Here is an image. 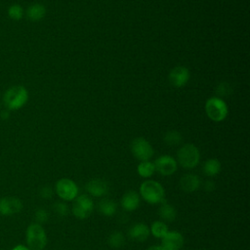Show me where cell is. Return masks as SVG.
Here are the masks:
<instances>
[{"label": "cell", "instance_id": "obj_22", "mask_svg": "<svg viewBox=\"0 0 250 250\" xmlns=\"http://www.w3.org/2000/svg\"><path fill=\"white\" fill-rule=\"evenodd\" d=\"M149 231L152 233V235L154 237L157 238H162L169 230H168V227L164 222L161 221H155L152 223Z\"/></svg>", "mask_w": 250, "mask_h": 250}, {"label": "cell", "instance_id": "obj_26", "mask_svg": "<svg viewBox=\"0 0 250 250\" xmlns=\"http://www.w3.org/2000/svg\"><path fill=\"white\" fill-rule=\"evenodd\" d=\"M53 208H54V211L56 212V214L60 217H65L69 212L67 204H65L63 202H56L54 204Z\"/></svg>", "mask_w": 250, "mask_h": 250}, {"label": "cell", "instance_id": "obj_5", "mask_svg": "<svg viewBox=\"0 0 250 250\" xmlns=\"http://www.w3.org/2000/svg\"><path fill=\"white\" fill-rule=\"evenodd\" d=\"M205 111L212 121L220 122L227 117L229 109L225 101L219 97H213L206 101Z\"/></svg>", "mask_w": 250, "mask_h": 250}, {"label": "cell", "instance_id": "obj_17", "mask_svg": "<svg viewBox=\"0 0 250 250\" xmlns=\"http://www.w3.org/2000/svg\"><path fill=\"white\" fill-rule=\"evenodd\" d=\"M24 14L29 21H39L46 16V8L41 3H33L26 9Z\"/></svg>", "mask_w": 250, "mask_h": 250}, {"label": "cell", "instance_id": "obj_27", "mask_svg": "<svg viewBox=\"0 0 250 250\" xmlns=\"http://www.w3.org/2000/svg\"><path fill=\"white\" fill-rule=\"evenodd\" d=\"M35 217H36V220H37L38 222H40V223H45V222L48 221L49 215H48V213L46 212V210H44V209H39V210H37V212H36V214H35Z\"/></svg>", "mask_w": 250, "mask_h": 250}, {"label": "cell", "instance_id": "obj_6", "mask_svg": "<svg viewBox=\"0 0 250 250\" xmlns=\"http://www.w3.org/2000/svg\"><path fill=\"white\" fill-rule=\"evenodd\" d=\"M131 151L141 161H147L154 153L151 145L143 137H138L132 141Z\"/></svg>", "mask_w": 250, "mask_h": 250}, {"label": "cell", "instance_id": "obj_23", "mask_svg": "<svg viewBox=\"0 0 250 250\" xmlns=\"http://www.w3.org/2000/svg\"><path fill=\"white\" fill-rule=\"evenodd\" d=\"M8 17L13 21H21L24 16V10L20 4H12L7 10Z\"/></svg>", "mask_w": 250, "mask_h": 250}, {"label": "cell", "instance_id": "obj_2", "mask_svg": "<svg viewBox=\"0 0 250 250\" xmlns=\"http://www.w3.org/2000/svg\"><path fill=\"white\" fill-rule=\"evenodd\" d=\"M140 192L142 197L149 204H157L165 200V190L156 181H145L141 185Z\"/></svg>", "mask_w": 250, "mask_h": 250}, {"label": "cell", "instance_id": "obj_29", "mask_svg": "<svg viewBox=\"0 0 250 250\" xmlns=\"http://www.w3.org/2000/svg\"><path fill=\"white\" fill-rule=\"evenodd\" d=\"M215 188H216V186H215V183L213 181L209 180V181H206L205 184H204V189L207 190V191H212V190L215 189Z\"/></svg>", "mask_w": 250, "mask_h": 250}, {"label": "cell", "instance_id": "obj_14", "mask_svg": "<svg viewBox=\"0 0 250 250\" xmlns=\"http://www.w3.org/2000/svg\"><path fill=\"white\" fill-rule=\"evenodd\" d=\"M149 233H150V231H149L148 227L144 223H137V224L133 225L128 231L130 238L135 241H138V242L146 241L147 239Z\"/></svg>", "mask_w": 250, "mask_h": 250}, {"label": "cell", "instance_id": "obj_15", "mask_svg": "<svg viewBox=\"0 0 250 250\" xmlns=\"http://www.w3.org/2000/svg\"><path fill=\"white\" fill-rule=\"evenodd\" d=\"M200 178L195 174H186L180 180V188L186 192H193L200 187Z\"/></svg>", "mask_w": 250, "mask_h": 250}, {"label": "cell", "instance_id": "obj_16", "mask_svg": "<svg viewBox=\"0 0 250 250\" xmlns=\"http://www.w3.org/2000/svg\"><path fill=\"white\" fill-rule=\"evenodd\" d=\"M140 205V195L135 190L127 191L121 198V206L125 211H135Z\"/></svg>", "mask_w": 250, "mask_h": 250}, {"label": "cell", "instance_id": "obj_33", "mask_svg": "<svg viewBox=\"0 0 250 250\" xmlns=\"http://www.w3.org/2000/svg\"><path fill=\"white\" fill-rule=\"evenodd\" d=\"M0 109H1V102H0Z\"/></svg>", "mask_w": 250, "mask_h": 250}, {"label": "cell", "instance_id": "obj_30", "mask_svg": "<svg viewBox=\"0 0 250 250\" xmlns=\"http://www.w3.org/2000/svg\"><path fill=\"white\" fill-rule=\"evenodd\" d=\"M9 116H10V110H1L0 111V117L2 118V119H4V120H6V119H8L9 118Z\"/></svg>", "mask_w": 250, "mask_h": 250}, {"label": "cell", "instance_id": "obj_8", "mask_svg": "<svg viewBox=\"0 0 250 250\" xmlns=\"http://www.w3.org/2000/svg\"><path fill=\"white\" fill-rule=\"evenodd\" d=\"M56 191L62 199L70 201L77 197L78 188L72 180L68 178H62L57 182Z\"/></svg>", "mask_w": 250, "mask_h": 250}, {"label": "cell", "instance_id": "obj_21", "mask_svg": "<svg viewBox=\"0 0 250 250\" xmlns=\"http://www.w3.org/2000/svg\"><path fill=\"white\" fill-rule=\"evenodd\" d=\"M138 174L143 177V178H148L150 176H152V174L155 171V167L154 164L150 161H141V163L138 165L137 168Z\"/></svg>", "mask_w": 250, "mask_h": 250}, {"label": "cell", "instance_id": "obj_11", "mask_svg": "<svg viewBox=\"0 0 250 250\" xmlns=\"http://www.w3.org/2000/svg\"><path fill=\"white\" fill-rule=\"evenodd\" d=\"M189 70L186 66H175L169 73L170 83L177 88L185 86L189 80Z\"/></svg>", "mask_w": 250, "mask_h": 250}, {"label": "cell", "instance_id": "obj_25", "mask_svg": "<svg viewBox=\"0 0 250 250\" xmlns=\"http://www.w3.org/2000/svg\"><path fill=\"white\" fill-rule=\"evenodd\" d=\"M164 142L168 145V146H178L183 138H182V135L178 132V131H168L165 135H164Z\"/></svg>", "mask_w": 250, "mask_h": 250}, {"label": "cell", "instance_id": "obj_28", "mask_svg": "<svg viewBox=\"0 0 250 250\" xmlns=\"http://www.w3.org/2000/svg\"><path fill=\"white\" fill-rule=\"evenodd\" d=\"M53 195V189L50 187H44L41 189V196L44 198H51Z\"/></svg>", "mask_w": 250, "mask_h": 250}, {"label": "cell", "instance_id": "obj_19", "mask_svg": "<svg viewBox=\"0 0 250 250\" xmlns=\"http://www.w3.org/2000/svg\"><path fill=\"white\" fill-rule=\"evenodd\" d=\"M98 210L100 213H102L104 216L111 217L113 216L117 211V205L115 201L108 198L102 199L98 204Z\"/></svg>", "mask_w": 250, "mask_h": 250}, {"label": "cell", "instance_id": "obj_18", "mask_svg": "<svg viewBox=\"0 0 250 250\" xmlns=\"http://www.w3.org/2000/svg\"><path fill=\"white\" fill-rule=\"evenodd\" d=\"M159 217L166 222H173L177 217V211L174 206L167 203L165 200L161 202V205L158 209Z\"/></svg>", "mask_w": 250, "mask_h": 250}, {"label": "cell", "instance_id": "obj_3", "mask_svg": "<svg viewBox=\"0 0 250 250\" xmlns=\"http://www.w3.org/2000/svg\"><path fill=\"white\" fill-rule=\"evenodd\" d=\"M177 158L182 167L186 169H192L198 164L200 153L194 145L186 144L179 148L177 152Z\"/></svg>", "mask_w": 250, "mask_h": 250}, {"label": "cell", "instance_id": "obj_20", "mask_svg": "<svg viewBox=\"0 0 250 250\" xmlns=\"http://www.w3.org/2000/svg\"><path fill=\"white\" fill-rule=\"evenodd\" d=\"M221 171V163L216 158H210L205 161L203 165V172L206 176L213 177L220 173Z\"/></svg>", "mask_w": 250, "mask_h": 250}, {"label": "cell", "instance_id": "obj_1", "mask_svg": "<svg viewBox=\"0 0 250 250\" xmlns=\"http://www.w3.org/2000/svg\"><path fill=\"white\" fill-rule=\"evenodd\" d=\"M28 91L24 86L14 85L3 94V103L8 110H19L28 102Z\"/></svg>", "mask_w": 250, "mask_h": 250}, {"label": "cell", "instance_id": "obj_9", "mask_svg": "<svg viewBox=\"0 0 250 250\" xmlns=\"http://www.w3.org/2000/svg\"><path fill=\"white\" fill-rule=\"evenodd\" d=\"M155 170L162 176H170L177 170V161L170 155H161L154 161Z\"/></svg>", "mask_w": 250, "mask_h": 250}, {"label": "cell", "instance_id": "obj_13", "mask_svg": "<svg viewBox=\"0 0 250 250\" xmlns=\"http://www.w3.org/2000/svg\"><path fill=\"white\" fill-rule=\"evenodd\" d=\"M87 191L95 197H101L108 192V184L102 179H92L86 185Z\"/></svg>", "mask_w": 250, "mask_h": 250}, {"label": "cell", "instance_id": "obj_4", "mask_svg": "<svg viewBox=\"0 0 250 250\" xmlns=\"http://www.w3.org/2000/svg\"><path fill=\"white\" fill-rule=\"evenodd\" d=\"M26 242L31 250H43L47 244V235L39 224H31L26 229Z\"/></svg>", "mask_w": 250, "mask_h": 250}, {"label": "cell", "instance_id": "obj_10", "mask_svg": "<svg viewBox=\"0 0 250 250\" xmlns=\"http://www.w3.org/2000/svg\"><path fill=\"white\" fill-rule=\"evenodd\" d=\"M22 209L21 201L14 196H6L0 199V214L10 216L21 212Z\"/></svg>", "mask_w": 250, "mask_h": 250}, {"label": "cell", "instance_id": "obj_7", "mask_svg": "<svg viewBox=\"0 0 250 250\" xmlns=\"http://www.w3.org/2000/svg\"><path fill=\"white\" fill-rule=\"evenodd\" d=\"M94 209V202L92 198L89 195L82 194L75 198V201L72 206V213L73 215L80 219H86L88 218Z\"/></svg>", "mask_w": 250, "mask_h": 250}, {"label": "cell", "instance_id": "obj_32", "mask_svg": "<svg viewBox=\"0 0 250 250\" xmlns=\"http://www.w3.org/2000/svg\"><path fill=\"white\" fill-rule=\"evenodd\" d=\"M147 250H165L161 245H153L147 248Z\"/></svg>", "mask_w": 250, "mask_h": 250}, {"label": "cell", "instance_id": "obj_24", "mask_svg": "<svg viewBox=\"0 0 250 250\" xmlns=\"http://www.w3.org/2000/svg\"><path fill=\"white\" fill-rule=\"evenodd\" d=\"M107 242L112 248H120L125 243V236L121 231H113L109 234Z\"/></svg>", "mask_w": 250, "mask_h": 250}, {"label": "cell", "instance_id": "obj_31", "mask_svg": "<svg viewBox=\"0 0 250 250\" xmlns=\"http://www.w3.org/2000/svg\"><path fill=\"white\" fill-rule=\"evenodd\" d=\"M12 250H31V249H29L28 247H26L24 245H17Z\"/></svg>", "mask_w": 250, "mask_h": 250}, {"label": "cell", "instance_id": "obj_12", "mask_svg": "<svg viewBox=\"0 0 250 250\" xmlns=\"http://www.w3.org/2000/svg\"><path fill=\"white\" fill-rule=\"evenodd\" d=\"M161 239V246L165 250H181L184 245L182 233L176 230L168 231Z\"/></svg>", "mask_w": 250, "mask_h": 250}]
</instances>
